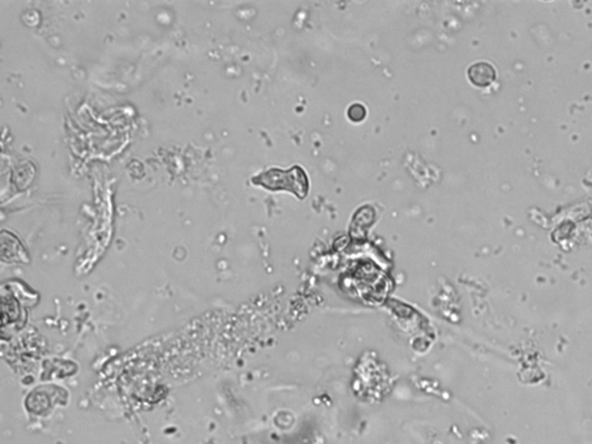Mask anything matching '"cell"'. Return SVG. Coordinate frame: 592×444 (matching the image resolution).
<instances>
[{"label": "cell", "instance_id": "obj_1", "mask_svg": "<svg viewBox=\"0 0 592 444\" xmlns=\"http://www.w3.org/2000/svg\"><path fill=\"white\" fill-rule=\"evenodd\" d=\"M252 183L262 186L268 190H288L299 197H304L308 193V178L299 167L288 171L270 169L252 178Z\"/></svg>", "mask_w": 592, "mask_h": 444}, {"label": "cell", "instance_id": "obj_2", "mask_svg": "<svg viewBox=\"0 0 592 444\" xmlns=\"http://www.w3.org/2000/svg\"><path fill=\"white\" fill-rule=\"evenodd\" d=\"M467 76L469 81L477 87H489L496 79V71L491 64L486 62H479L473 64L467 69Z\"/></svg>", "mask_w": 592, "mask_h": 444}, {"label": "cell", "instance_id": "obj_3", "mask_svg": "<svg viewBox=\"0 0 592 444\" xmlns=\"http://www.w3.org/2000/svg\"><path fill=\"white\" fill-rule=\"evenodd\" d=\"M365 115H367V113H365V109L361 104H353L348 110V117L353 122H361L365 118Z\"/></svg>", "mask_w": 592, "mask_h": 444}]
</instances>
